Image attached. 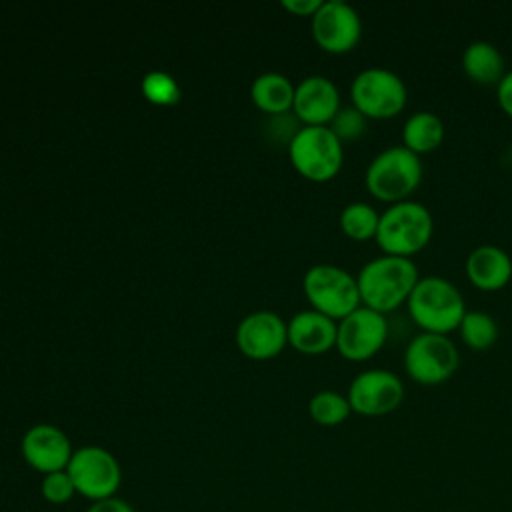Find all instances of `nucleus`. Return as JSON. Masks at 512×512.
<instances>
[{"label": "nucleus", "instance_id": "cd10ccee", "mask_svg": "<svg viewBox=\"0 0 512 512\" xmlns=\"http://www.w3.org/2000/svg\"><path fill=\"white\" fill-rule=\"evenodd\" d=\"M322 0H282V6L296 16H314Z\"/></svg>", "mask_w": 512, "mask_h": 512}, {"label": "nucleus", "instance_id": "412c9836", "mask_svg": "<svg viewBox=\"0 0 512 512\" xmlns=\"http://www.w3.org/2000/svg\"><path fill=\"white\" fill-rule=\"evenodd\" d=\"M380 212L362 200L348 202L340 212V228L352 240L376 238Z\"/></svg>", "mask_w": 512, "mask_h": 512}, {"label": "nucleus", "instance_id": "9d476101", "mask_svg": "<svg viewBox=\"0 0 512 512\" xmlns=\"http://www.w3.org/2000/svg\"><path fill=\"white\" fill-rule=\"evenodd\" d=\"M388 338V320L382 312L360 304L348 316L338 320L336 348L352 362L372 358Z\"/></svg>", "mask_w": 512, "mask_h": 512}, {"label": "nucleus", "instance_id": "f257e3e1", "mask_svg": "<svg viewBox=\"0 0 512 512\" xmlns=\"http://www.w3.org/2000/svg\"><path fill=\"white\" fill-rule=\"evenodd\" d=\"M418 280L420 272L416 262L408 256L394 254L368 260L356 274L362 304L382 314L406 304Z\"/></svg>", "mask_w": 512, "mask_h": 512}, {"label": "nucleus", "instance_id": "2eb2a0df", "mask_svg": "<svg viewBox=\"0 0 512 512\" xmlns=\"http://www.w3.org/2000/svg\"><path fill=\"white\" fill-rule=\"evenodd\" d=\"M340 106V90L328 76L310 74L296 84L292 112L302 126H328Z\"/></svg>", "mask_w": 512, "mask_h": 512}, {"label": "nucleus", "instance_id": "5701e85b", "mask_svg": "<svg viewBox=\"0 0 512 512\" xmlns=\"http://www.w3.org/2000/svg\"><path fill=\"white\" fill-rule=\"evenodd\" d=\"M350 412L348 398L336 390H320L308 402V414L320 426H338Z\"/></svg>", "mask_w": 512, "mask_h": 512}, {"label": "nucleus", "instance_id": "20e7f679", "mask_svg": "<svg viewBox=\"0 0 512 512\" xmlns=\"http://www.w3.org/2000/svg\"><path fill=\"white\" fill-rule=\"evenodd\" d=\"M422 176L424 164L420 154L404 144H392L368 162L364 182L372 196L392 204L406 200L418 188Z\"/></svg>", "mask_w": 512, "mask_h": 512}, {"label": "nucleus", "instance_id": "c85d7f7f", "mask_svg": "<svg viewBox=\"0 0 512 512\" xmlns=\"http://www.w3.org/2000/svg\"><path fill=\"white\" fill-rule=\"evenodd\" d=\"M86 512H136V510L126 500L114 496V498H108V500L92 502Z\"/></svg>", "mask_w": 512, "mask_h": 512}, {"label": "nucleus", "instance_id": "4be33fe9", "mask_svg": "<svg viewBox=\"0 0 512 512\" xmlns=\"http://www.w3.org/2000/svg\"><path fill=\"white\" fill-rule=\"evenodd\" d=\"M458 332L464 344L472 350H486L498 338V322L484 310H466L458 324Z\"/></svg>", "mask_w": 512, "mask_h": 512}, {"label": "nucleus", "instance_id": "423d86ee", "mask_svg": "<svg viewBox=\"0 0 512 512\" xmlns=\"http://www.w3.org/2000/svg\"><path fill=\"white\" fill-rule=\"evenodd\" d=\"M302 288L312 308L336 322L362 304L356 276L336 264L310 266L302 278Z\"/></svg>", "mask_w": 512, "mask_h": 512}, {"label": "nucleus", "instance_id": "a211bd4d", "mask_svg": "<svg viewBox=\"0 0 512 512\" xmlns=\"http://www.w3.org/2000/svg\"><path fill=\"white\" fill-rule=\"evenodd\" d=\"M296 86L280 72L258 74L250 86V98L262 112L280 116L292 110Z\"/></svg>", "mask_w": 512, "mask_h": 512}, {"label": "nucleus", "instance_id": "6ab92c4d", "mask_svg": "<svg viewBox=\"0 0 512 512\" xmlns=\"http://www.w3.org/2000/svg\"><path fill=\"white\" fill-rule=\"evenodd\" d=\"M464 74L480 84H498L504 76V56L500 48L488 40H474L462 52Z\"/></svg>", "mask_w": 512, "mask_h": 512}, {"label": "nucleus", "instance_id": "7ed1b4c3", "mask_svg": "<svg viewBox=\"0 0 512 512\" xmlns=\"http://www.w3.org/2000/svg\"><path fill=\"white\" fill-rule=\"evenodd\" d=\"M434 218L426 204L418 200H400L388 204L380 212L376 230V244L384 254L412 256L420 252L432 238Z\"/></svg>", "mask_w": 512, "mask_h": 512}, {"label": "nucleus", "instance_id": "4468645a", "mask_svg": "<svg viewBox=\"0 0 512 512\" xmlns=\"http://www.w3.org/2000/svg\"><path fill=\"white\" fill-rule=\"evenodd\" d=\"M20 452L24 462L44 474L66 470L74 450L66 432L54 424H34L30 426L20 442Z\"/></svg>", "mask_w": 512, "mask_h": 512}, {"label": "nucleus", "instance_id": "9b49d317", "mask_svg": "<svg viewBox=\"0 0 512 512\" xmlns=\"http://www.w3.org/2000/svg\"><path fill=\"white\" fill-rule=\"evenodd\" d=\"M346 398L352 412L384 416L402 404L404 384L400 376L388 368H368L352 378Z\"/></svg>", "mask_w": 512, "mask_h": 512}, {"label": "nucleus", "instance_id": "0eeeda50", "mask_svg": "<svg viewBox=\"0 0 512 512\" xmlns=\"http://www.w3.org/2000/svg\"><path fill=\"white\" fill-rule=\"evenodd\" d=\"M350 98L366 118H392L404 110L408 88L394 70L368 66L352 78Z\"/></svg>", "mask_w": 512, "mask_h": 512}, {"label": "nucleus", "instance_id": "f03ea898", "mask_svg": "<svg viewBox=\"0 0 512 512\" xmlns=\"http://www.w3.org/2000/svg\"><path fill=\"white\" fill-rule=\"evenodd\" d=\"M410 318L424 332L448 334L458 330L466 314V302L460 288L444 276H420L408 300Z\"/></svg>", "mask_w": 512, "mask_h": 512}, {"label": "nucleus", "instance_id": "393cba45", "mask_svg": "<svg viewBox=\"0 0 512 512\" xmlns=\"http://www.w3.org/2000/svg\"><path fill=\"white\" fill-rule=\"evenodd\" d=\"M366 122L368 118L356 106L348 104V106H340V110L336 112V116L328 126L342 142H346V140L360 138L366 132Z\"/></svg>", "mask_w": 512, "mask_h": 512}, {"label": "nucleus", "instance_id": "ddd939ff", "mask_svg": "<svg viewBox=\"0 0 512 512\" xmlns=\"http://www.w3.org/2000/svg\"><path fill=\"white\" fill-rule=\"evenodd\" d=\"M236 344L252 360H270L288 344V322L272 310L250 312L236 328Z\"/></svg>", "mask_w": 512, "mask_h": 512}, {"label": "nucleus", "instance_id": "dca6fc26", "mask_svg": "<svg viewBox=\"0 0 512 512\" xmlns=\"http://www.w3.org/2000/svg\"><path fill=\"white\" fill-rule=\"evenodd\" d=\"M338 322L314 308L300 310L288 320V344L302 354H324L336 346Z\"/></svg>", "mask_w": 512, "mask_h": 512}, {"label": "nucleus", "instance_id": "b1692460", "mask_svg": "<svg viewBox=\"0 0 512 512\" xmlns=\"http://www.w3.org/2000/svg\"><path fill=\"white\" fill-rule=\"evenodd\" d=\"M142 96L154 106H174L180 102L182 90L176 78L164 70H152L142 78Z\"/></svg>", "mask_w": 512, "mask_h": 512}, {"label": "nucleus", "instance_id": "a878e982", "mask_svg": "<svg viewBox=\"0 0 512 512\" xmlns=\"http://www.w3.org/2000/svg\"><path fill=\"white\" fill-rule=\"evenodd\" d=\"M40 494L48 504L62 506L72 500V496L76 494V488H74L68 472L60 470V472H50V474L42 476Z\"/></svg>", "mask_w": 512, "mask_h": 512}, {"label": "nucleus", "instance_id": "bb28decb", "mask_svg": "<svg viewBox=\"0 0 512 512\" xmlns=\"http://www.w3.org/2000/svg\"><path fill=\"white\" fill-rule=\"evenodd\" d=\"M496 98L500 108L512 118V70H506L496 84Z\"/></svg>", "mask_w": 512, "mask_h": 512}, {"label": "nucleus", "instance_id": "f3484780", "mask_svg": "<svg viewBox=\"0 0 512 512\" xmlns=\"http://www.w3.org/2000/svg\"><path fill=\"white\" fill-rule=\"evenodd\" d=\"M466 276L480 290H498L512 278V256L496 244H478L466 256Z\"/></svg>", "mask_w": 512, "mask_h": 512}, {"label": "nucleus", "instance_id": "6e6552de", "mask_svg": "<svg viewBox=\"0 0 512 512\" xmlns=\"http://www.w3.org/2000/svg\"><path fill=\"white\" fill-rule=\"evenodd\" d=\"M68 476L76 488V494L90 502L114 498L122 484V468L116 456L102 446H80L74 450L68 466Z\"/></svg>", "mask_w": 512, "mask_h": 512}, {"label": "nucleus", "instance_id": "f8f14e48", "mask_svg": "<svg viewBox=\"0 0 512 512\" xmlns=\"http://www.w3.org/2000/svg\"><path fill=\"white\" fill-rule=\"evenodd\" d=\"M312 36L326 52H348L360 42L362 18L358 10L344 0H322L312 16Z\"/></svg>", "mask_w": 512, "mask_h": 512}, {"label": "nucleus", "instance_id": "aec40b11", "mask_svg": "<svg viewBox=\"0 0 512 512\" xmlns=\"http://www.w3.org/2000/svg\"><path fill=\"white\" fill-rule=\"evenodd\" d=\"M444 140V122L430 110L412 112L402 126V144L416 154L436 150Z\"/></svg>", "mask_w": 512, "mask_h": 512}, {"label": "nucleus", "instance_id": "39448f33", "mask_svg": "<svg viewBox=\"0 0 512 512\" xmlns=\"http://www.w3.org/2000/svg\"><path fill=\"white\" fill-rule=\"evenodd\" d=\"M288 156L298 174L312 182H326L342 168L344 142L330 126H300L288 142Z\"/></svg>", "mask_w": 512, "mask_h": 512}, {"label": "nucleus", "instance_id": "1a4fd4ad", "mask_svg": "<svg viewBox=\"0 0 512 512\" xmlns=\"http://www.w3.org/2000/svg\"><path fill=\"white\" fill-rule=\"evenodd\" d=\"M460 362L456 344L448 334L418 332L404 348V368L420 384L432 386L448 380Z\"/></svg>", "mask_w": 512, "mask_h": 512}]
</instances>
